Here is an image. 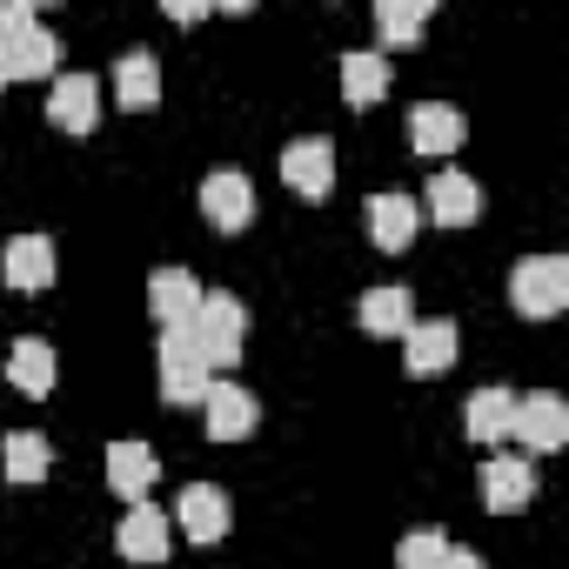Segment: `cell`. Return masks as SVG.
Masks as SVG:
<instances>
[{
  "label": "cell",
  "mask_w": 569,
  "mask_h": 569,
  "mask_svg": "<svg viewBox=\"0 0 569 569\" xmlns=\"http://www.w3.org/2000/svg\"><path fill=\"white\" fill-rule=\"evenodd\" d=\"M462 134H469L462 108H449V101H422V108H409V148H416V154L442 161V154L462 148Z\"/></svg>",
  "instance_id": "7c38bea8"
},
{
  "label": "cell",
  "mask_w": 569,
  "mask_h": 569,
  "mask_svg": "<svg viewBox=\"0 0 569 569\" xmlns=\"http://www.w3.org/2000/svg\"><path fill=\"white\" fill-rule=\"evenodd\" d=\"M536 502V469L529 456H489L482 462V509L489 516H516Z\"/></svg>",
  "instance_id": "ba28073f"
},
{
  "label": "cell",
  "mask_w": 569,
  "mask_h": 569,
  "mask_svg": "<svg viewBox=\"0 0 569 569\" xmlns=\"http://www.w3.org/2000/svg\"><path fill=\"white\" fill-rule=\"evenodd\" d=\"M21 21H34V8H21V0H8V8H0V48H8V34H14Z\"/></svg>",
  "instance_id": "83f0119b"
},
{
  "label": "cell",
  "mask_w": 569,
  "mask_h": 569,
  "mask_svg": "<svg viewBox=\"0 0 569 569\" xmlns=\"http://www.w3.org/2000/svg\"><path fill=\"white\" fill-rule=\"evenodd\" d=\"M416 228H422V208H416L409 194H396V188L369 194V241H376L382 254H402V248L416 241Z\"/></svg>",
  "instance_id": "5bb4252c"
},
{
  "label": "cell",
  "mask_w": 569,
  "mask_h": 569,
  "mask_svg": "<svg viewBox=\"0 0 569 569\" xmlns=\"http://www.w3.org/2000/svg\"><path fill=\"white\" fill-rule=\"evenodd\" d=\"M456 362V322H409L402 336V369L409 376H442Z\"/></svg>",
  "instance_id": "ac0fdd59"
},
{
  "label": "cell",
  "mask_w": 569,
  "mask_h": 569,
  "mask_svg": "<svg viewBox=\"0 0 569 569\" xmlns=\"http://www.w3.org/2000/svg\"><path fill=\"white\" fill-rule=\"evenodd\" d=\"M442 569H482V556H476V549H456V542H449V556H442Z\"/></svg>",
  "instance_id": "f546056e"
},
{
  "label": "cell",
  "mask_w": 569,
  "mask_h": 569,
  "mask_svg": "<svg viewBox=\"0 0 569 569\" xmlns=\"http://www.w3.org/2000/svg\"><path fill=\"white\" fill-rule=\"evenodd\" d=\"M442 556H449V536L442 529H409L396 542V569H442Z\"/></svg>",
  "instance_id": "4316f807"
},
{
  "label": "cell",
  "mask_w": 569,
  "mask_h": 569,
  "mask_svg": "<svg viewBox=\"0 0 569 569\" xmlns=\"http://www.w3.org/2000/svg\"><path fill=\"white\" fill-rule=\"evenodd\" d=\"M54 349L41 342V336H21L14 349H8V382L21 389V396H54Z\"/></svg>",
  "instance_id": "603a6c76"
},
{
  "label": "cell",
  "mask_w": 569,
  "mask_h": 569,
  "mask_svg": "<svg viewBox=\"0 0 569 569\" xmlns=\"http://www.w3.org/2000/svg\"><path fill=\"white\" fill-rule=\"evenodd\" d=\"M0 61H8V81H48V74H61V41L48 21H21L8 34V48H0Z\"/></svg>",
  "instance_id": "8992f818"
},
{
  "label": "cell",
  "mask_w": 569,
  "mask_h": 569,
  "mask_svg": "<svg viewBox=\"0 0 569 569\" xmlns=\"http://www.w3.org/2000/svg\"><path fill=\"white\" fill-rule=\"evenodd\" d=\"M188 329H194L208 369H234L241 349H248V309H241V296H228V289H201V309H194Z\"/></svg>",
  "instance_id": "6da1fadb"
},
{
  "label": "cell",
  "mask_w": 569,
  "mask_h": 569,
  "mask_svg": "<svg viewBox=\"0 0 569 569\" xmlns=\"http://www.w3.org/2000/svg\"><path fill=\"white\" fill-rule=\"evenodd\" d=\"M422 208H429V221H442V228H469V221L482 214V188H476L462 168H436Z\"/></svg>",
  "instance_id": "4fadbf2b"
},
{
  "label": "cell",
  "mask_w": 569,
  "mask_h": 569,
  "mask_svg": "<svg viewBox=\"0 0 569 569\" xmlns=\"http://www.w3.org/2000/svg\"><path fill=\"white\" fill-rule=\"evenodd\" d=\"M201 416H208V436H214V442H248V436H254V422H261V402H254L241 382L214 376V382H208V396H201Z\"/></svg>",
  "instance_id": "5b68a950"
},
{
  "label": "cell",
  "mask_w": 569,
  "mask_h": 569,
  "mask_svg": "<svg viewBox=\"0 0 569 569\" xmlns=\"http://www.w3.org/2000/svg\"><path fill=\"white\" fill-rule=\"evenodd\" d=\"M0 469H8V482H14V489H34V482H48V469H54V449H48V436H34V429H14L8 442H0Z\"/></svg>",
  "instance_id": "7402d4cb"
},
{
  "label": "cell",
  "mask_w": 569,
  "mask_h": 569,
  "mask_svg": "<svg viewBox=\"0 0 569 569\" xmlns=\"http://www.w3.org/2000/svg\"><path fill=\"white\" fill-rule=\"evenodd\" d=\"M429 0H382L376 8V34H382V48H416L422 41V28H429Z\"/></svg>",
  "instance_id": "d4e9b609"
},
{
  "label": "cell",
  "mask_w": 569,
  "mask_h": 569,
  "mask_svg": "<svg viewBox=\"0 0 569 569\" xmlns=\"http://www.w3.org/2000/svg\"><path fill=\"white\" fill-rule=\"evenodd\" d=\"M168 21H208V0H168Z\"/></svg>",
  "instance_id": "f1b7e54d"
},
{
  "label": "cell",
  "mask_w": 569,
  "mask_h": 569,
  "mask_svg": "<svg viewBox=\"0 0 569 569\" xmlns=\"http://www.w3.org/2000/svg\"><path fill=\"white\" fill-rule=\"evenodd\" d=\"M509 302H516V316H529V322L562 316V309H569V261H562V254H529V261H516Z\"/></svg>",
  "instance_id": "7a4b0ae2"
},
{
  "label": "cell",
  "mask_w": 569,
  "mask_h": 569,
  "mask_svg": "<svg viewBox=\"0 0 569 569\" xmlns=\"http://www.w3.org/2000/svg\"><path fill=\"white\" fill-rule=\"evenodd\" d=\"M281 181H289L296 194H309V201H322L336 188V141L329 134L289 141V148H281Z\"/></svg>",
  "instance_id": "52a82bcc"
},
{
  "label": "cell",
  "mask_w": 569,
  "mask_h": 569,
  "mask_svg": "<svg viewBox=\"0 0 569 569\" xmlns=\"http://www.w3.org/2000/svg\"><path fill=\"white\" fill-rule=\"evenodd\" d=\"M509 442H522V449H536V456L562 449V442H569V402L549 396V389L516 396V429H509Z\"/></svg>",
  "instance_id": "277c9868"
},
{
  "label": "cell",
  "mask_w": 569,
  "mask_h": 569,
  "mask_svg": "<svg viewBox=\"0 0 569 569\" xmlns=\"http://www.w3.org/2000/svg\"><path fill=\"white\" fill-rule=\"evenodd\" d=\"M0 88H8V61H0Z\"/></svg>",
  "instance_id": "4dcf8cb0"
},
{
  "label": "cell",
  "mask_w": 569,
  "mask_h": 569,
  "mask_svg": "<svg viewBox=\"0 0 569 569\" xmlns=\"http://www.w3.org/2000/svg\"><path fill=\"white\" fill-rule=\"evenodd\" d=\"M409 322H416L409 289H369L362 296V329L369 336H409Z\"/></svg>",
  "instance_id": "484cf974"
},
{
  "label": "cell",
  "mask_w": 569,
  "mask_h": 569,
  "mask_svg": "<svg viewBox=\"0 0 569 569\" xmlns=\"http://www.w3.org/2000/svg\"><path fill=\"white\" fill-rule=\"evenodd\" d=\"M228 516H234V509H228V496H221L214 482H188L181 502H174V522H181L194 542H221V536H228Z\"/></svg>",
  "instance_id": "e0dca14e"
},
{
  "label": "cell",
  "mask_w": 569,
  "mask_h": 569,
  "mask_svg": "<svg viewBox=\"0 0 569 569\" xmlns=\"http://www.w3.org/2000/svg\"><path fill=\"white\" fill-rule=\"evenodd\" d=\"M114 549H121L128 562H168V549H174L168 516H161L154 502H134V509L121 516V529H114Z\"/></svg>",
  "instance_id": "9a60e30c"
},
{
  "label": "cell",
  "mask_w": 569,
  "mask_h": 569,
  "mask_svg": "<svg viewBox=\"0 0 569 569\" xmlns=\"http://www.w3.org/2000/svg\"><path fill=\"white\" fill-rule=\"evenodd\" d=\"M48 121L68 128V134H94V121H101V81L94 74H54Z\"/></svg>",
  "instance_id": "8fae6325"
},
{
  "label": "cell",
  "mask_w": 569,
  "mask_h": 569,
  "mask_svg": "<svg viewBox=\"0 0 569 569\" xmlns=\"http://www.w3.org/2000/svg\"><path fill=\"white\" fill-rule=\"evenodd\" d=\"M201 214H208L221 234H241V228L254 221V181L234 174V168L208 174V181H201Z\"/></svg>",
  "instance_id": "9c48e42d"
},
{
  "label": "cell",
  "mask_w": 569,
  "mask_h": 569,
  "mask_svg": "<svg viewBox=\"0 0 569 569\" xmlns=\"http://www.w3.org/2000/svg\"><path fill=\"white\" fill-rule=\"evenodd\" d=\"M462 429H469V442H509V429H516V396H509V389H476Z\"/></svg>",
  "instance_id": "cb8c5ba5"
},
{
  "label": "cell",
  "mask_w": 569,
  "mask_h": 569,
  "mask_svg": "<svg viewBox=\"0 0 569 569\" xmlns=\"http://www.w3.org/2000/svg\"><path fill=\"white\" fill-rule=\"evenodd\" d=\"M148 309H154L161 329L194 322V309H201V281H194L188 268H154V281H148Z\"/></svg>",
  "instance_id": "2e32d148"
},
{
  "label": "cell",
  "mask_w": 569,
  "mask_h": 569,
  "mask_svg": "<svg viewBox=\"0 0 569 569\" xmlns=\"http://www.w3.org/2000/svg\"><path fill=\"white\" fill-rule=\"evenodd\" d=\"M389 94V54L382 48H349L342 54V101L349 108H376Z\"/></svg>",
  "instance_id": "44dd1931"
},
{
  "label": "cell",
  "mask_w": 569,
  "mask_h": 569,
  "mask_svg": "<svg viewBox=\"0 0 569 569\" xmlns=\"http://www.w3.org/2000/svg\"><path fill=\"white\" fill-rule=\"evenodd\" d=\"M0 274H8V289H28V296H41V289H54V241L48 234H14L8 248H0Z\"/></svg>",
  "instance_id": "30bf717a"
},
{
  "label": "cell",
  "mask_w": 569,
  "mask_h": 569,
  "mask_svg": "<svg viewBox=\"0 0 569 569\" xmlns=\"http://www.w3.org/2000/svg\"><path fill=\"white\" fill-rule=\"evenodd\" d=\"M154 476H161V462H154V449H148V442H114V449H108V489H114V496H128V509H134V502H148Z\"/></svg>",
  "instance_id": "d6986e66"
},
{
  "label": "cell",
  "mask_w": 569,
  "mask_h": 569,
  "mask_svg": "<svg viewBox=\"0 0 569 569\" xmlns=\"http://www.w3.org/2000/svg\"><path fill=\"white\" fill-rule=\"evenodd\" d=\"M208 382H214V369H208L194 329H188V322H181V329H161V396H168L174 409H188V402L208 396Z\"/></svg>",
  "instance_id": "3957f363"
},
{
  "label": "cell",
  "mask_w": 569,
  "mask_h": 569,
  "mask_svg": "<svg viewBox=\"0 0 569 569\" xmlns=\"http://www.w3.org/2000/svg\"><path fill=\"white\" fill-rule=\"evenodd\" d=\"M114 101L134 108V114H148V108L161 101V61H154L148 48H128V54L114 61Z\"/></svg>",
  "instance_id": "ffe728a7"
}]
</instances>
